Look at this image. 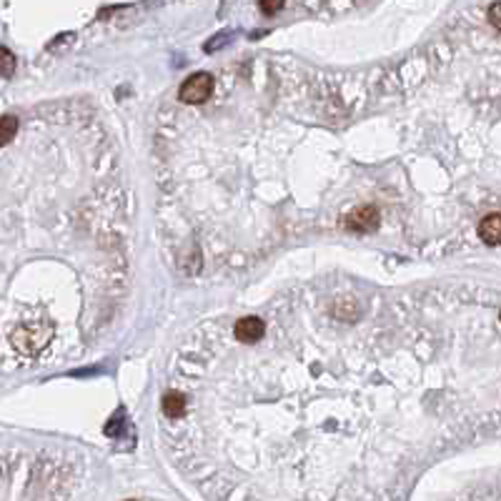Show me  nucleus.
I'll return each instance as SVG.
<instances>
[{"label": "nucleus", "instance_id": "obj_1", "mask_svg": "<svg viewBox=\"0 0 501 501\" xmlns=\"http://www.w3.org/2000/svg\"><path fill=\"white\" fill-rule=\"evenodd\" d=\"M306 296L271 309L261 341L238 343L213 321L173 358L186 411L165 439L206 496L391 499L471 426L454 381L474 301Z\"/></svg>", "mask_w": 501, "mask_h": 501}, {"label": "nucleus", "instance_id": "obj_2", "mask_svg": "<svg viewBox=\"0 0 501 501\" xmlns=\"http://www.w3.org/2000/svg\"><path fill=\"white\" fill-rule=\"evenodd\" d=\"M216 93V76L211 73H193L191 78L181 83L178 88V103L183 105H201Z\"/></svg>", "mask_w": 501, "mask_h": 501}, {"label": "nucleus", "instance_id": "obj_3", "mask_svg": "<svg viewBox=\"0 0 501 501\" xmlns=\"http://www.w3.org/2000/svg\"><path fill=\"white\" fill-rule=\"evenodd\" d=\"M228 334H231L238 343H256V341H261V336L266 334V319L259 314L238 316L236 324L231 326Z\"/></svg>", "mask_w": 501, "mask_h": 501}, {"label": "nucleus", "instance_id": "obj_4", "mask_svg": "<svg viewBox=\"0 0 501 501\" xmlns=\"http://www.w3.org/2000/svg\"><path fill=\"white\" fill-rule=\"evenodd\" d=\"M476 233H479L481 243H486V246H501V213L484 216L479 220Z\"/></svg>", "mask_w": 501, "mask_h": 501}, {"label": "nucleus", "instance_id": "obj_5", "mask_svg": "<svg viewBox=\"0 0 501 501\" xmlns=\"http://www.w3.org/2000/svg\"><path fill=\"white\" fill-rule=\"evenodd\" d=\"M18 128H20V123H18L16 116H3V123H0V143H3V148H8L13 143V138L18 136Z\"/></svg>", "mask_w": 501, "mask_h": 501}, {"label": "nucleus", "instance_id": "obj_6", "mask_svg": "<svg viewBox=\"0 0 501 501\" xmlns=\"http://www.w3.org/2000/svg\"><path fill=\"white\" fill-rule=\"evenodd\" d=\"M283 3H286V0H259L261 11H264L266 16H276V13L283 8Z\"/></svg>", "mask_w": 501, "mask_h": 501}, {"label": "nucleus", "instance_id": "obj_7", "mask_svg": "<svg viewBox=\"0 0 501 501\" xmlns=\"http://www.w3.org/2000/svg\"><path fill=\"white\" fill-rule=\"evenodd\" d=\"M489 23L496 28V30H501V0L489 8Z\"/></svg>", "mask_w": 501, "mask_h": 501}, {"label": "nucleus", "instance_id": "obj_8", "mask_svg": "<svg viewBox=\"0 0 501 501\" xmlns=\"http://www.w3.org/2000/svg\"><path fill=\"white\" fill-rule=\"evenodd\" d=\"M13 71V53L8 48H3V78H8Z\"/></svg>", "mask_w": 501, "mask_h": 501}, {"label": "nucleus", "instance_id": "obj_9", "mask_svg": "<svg viewBox=\"0 0 501 501\" xmlns=\"http://www.w3.org/2000/svg\"><path fill=\"white\" fill-rule=\"evenodd\" d=\"M499 324H501V311H499Z\"/></svg>", "mask_w": 501, "mask_h": 501}]
</instances>
